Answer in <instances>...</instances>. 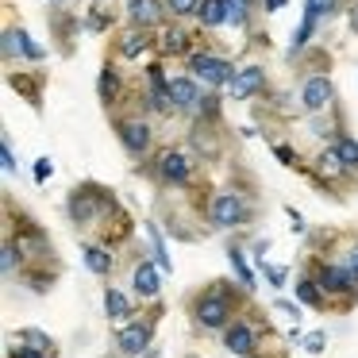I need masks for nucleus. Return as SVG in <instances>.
I'll return each mask as SVG.
<instances>
[{"instance_id":"nucleus-10","label":"nucleus","mask_w":358,"mask_h":358,"mask_svg":"<svg viewBox=\"0 0 358 358\" xmlns=\"http://www.w3.org/2000/svg\"><path fill=\"white\" fill-rule=\"evenodd\" d=\"M166 89H170L173 108H196V104H201V93H196V85L189 78H173Z\"/></svg>"},{"instance_id":"nucleus-16","label":"nucleus","mask_w":358,"mask_h":358,"mask_svg":"<svg viewBox=\"0 0 358 358\" xmlns=\"http://www.w3.org/2000/svg\"><path fill=\"white\" fill-rule=\"evenodd\" d=\"M104 312H108L112 320H124L127 312H131V304H127V296H124V293L108 289V293H104Z\"/></svg>"},{"instance_id":"nucleus-13","label":"nucleus","mask_w":358,"mask_h":358,"mask_svg":"<svg viewBox=\"0 0 358 358\" xmlns=\"http://www.w3.org/2000/svg\"><path fill=\"white\" fill-rule=\"evenodd\" d=\"M158 270L162 266H150V262H143V266H135V293L139 296H155L158 293Z\"/></svg>"},{"instance_id":"nucleus-32","label":"nucleus","mask_w":358,"mask_h":358,"mask_svg":"<svg viewBox=\"0 0 358 358\" xmlns=\"http://www.w3.org/2000/svg\"><path fill=\"white\" fill-rule=\"evenodd\" d=\"M20 50H24V55L31 58V62H39V58H43V50L31 43V35H27V31H20Z\"/></svg>"},{"instance_id":"nucleus-1","label":"nucleus","mask_w":358,"mask_h":358,"mask_svg":"<svg viewBox=\"0 0 358 358\" xmlns=\"http://www.w3.org/2000/svg\"><path fill=\"white\" fill-rule=\"evenodd\" d=\"M227 316H231V296H227L224 289H212V293L201 296V304H196V324L201 327L216 331V327L227 324Z\"/></svg>"},{"instance_id":"nucleus-35","label":"nucleus","mask_w":358,"mask_h":358,"mask_svg":"<svg viewBox=\"0 0 358 358\" xmlns=\"http://www.w3.org/2000/svg\"><path fill=\"white\" fill-rule=\"evenodd\" d=\"M0 158H4V170H16V155H12V147H8V139H0Z\"/></svg>"},{"instance_id":"nucleus-14","label":"nucleus","mask_w":358,"mask_h":358,"mask_svg":"<svg viewBox=\"0 0 358 358\" xmlns=\"http://www.w3.org/2000/svg\"><path fill=\"white\" fill-rule=\"evenodd\" d=\"M162 178L166 181H185L189 178V158L181 150H166L162 155Z\"/></svg>"},{"instance_id":"nucleus-41","label":"nucleus","mask_w":358,"mask_h":358,"mask_svg":"<svg viewBox=\"0 0 358 358\" xmlns=\"http://www.w3.org/2000/svg\"><path fill=\"white\" fill-rule=\"evenodd\" d=\"M273 155H278L281 162H293V150H289V147H278V150H273Z\"/></svg>"},{"instance_id":"nucleus-21","label":"nucleus","mask_w":358,"mask_h":358,"mask_svg":"<svg viewBox=\"0 0 358 358\" xmlns=\"http://www.w3.org/2000/svg\"><path fill=\"white\" fill-rule=\"evenodd\" d=\"M147 235H150V247H155V262L162 266V270H173L170 255H166V243H162V231H158V227L150 224V227H147Z\"/></svg>"},{"instance_id":"nucleus-25","label":"nucleus","mask_w":358,"mask_h":358,"mask_svg":"<svg viewBox=\"0 0 358 358\" xmlns=\"http://www.w3.org/2000/svg\"><path fill=\"white\" fill-rule=\"evenodd\" d=\"M320 170H324L327 178H339V173L347 170V162H343V158L335 155V147H331V150H327V155H320Z\"/></svg>"},{"instance_id":"nucleus-11","label":"nucleus","mask_w":358,"mask_h":358,"mask_svg":"<svg viewBox=\"0 0 358 358\" xmlns=\"http://www.w3.org/2000/svg\"><path fill=\"white\" fill-rule=\"evenodd\" d=\"M127 16H131L135 27H155L162 20V8H158V0H131L127 4Z\"/></svg>"},{"instance_id":"nucleus-23","label":"nucleus","mask_w":358,"mask_h":358,"mask_svg":"<svg viewBox=\"0 0 358 358\" xmlns=\"http://www.w3.org/2000/svg\"><path fill=\"white\" fill-rule=\"evenodd\" d=\"M296 296H301L304 304H312V308H320V304H324V293H320V281H296Z\"/></svg>"},{"instance_id":"nucleus-38","label":"nucleus","mask_w":358,"mask_h":358,"mask_svg":"<svg viewBox=\"0 0 358 358\" xmlns=\"http://www.w3.org/2000/svg\"><path fill=\"white\" fill-rule=\"evenodd\" d=\"M12 358H47V355L35 350V347H20V350H12Z\"/></svg>"},{"instance_id":"nucleus-40","label":"nucleus","mask_w":358,"mask_h":358,"mask_svg":"<svg viewBox=\"0 0 358 358\" xmlns=\"http://www.w3.org/2000/svg\"><path fill=\"white\" fill-rule=\"evenodd\" d=\"M347 270H350V273H355V281H358V247H355V250H350V258H347Z\"/></svg>"},{"instance_id":"nucleus-44","label":"nucleus","mask_w":358,"mask_h":358,"mask_svg":"<svg viewBox=\"0 0 358 358\" xmlns=\"http://www.w3.org/2000/svg\"><path fill=\"white\" fill-rule=\"evenodd\" d=\"M55 4H62V0H55Z\"/></svg>"},{"instance_id":"nucleus-2","label":"nucleus","mask_w":358,"mask_h":358,"mask_svg":"<svg viewBox=\"0 0 358 358\" xmlns=\"http://www.w3.org/2000/svg\"><path fill=\"white\" fill-rule=\"evenodd\" d=\"M189 66H193V73L204 78L208 85H231V78L239 73L231 62H224V58H216V55H193Z\"/></svg>"},{"instance_id":"nucleus-3","label":"nucleus","mask_w":358,"mask_h":358,"mask_svg":"<svg viewBox=\"0 0 358 358\" xmlns=\"http://www.w3.org/2000/svg\"><path fill=\"white\" fill-rule=\"evenodd\" d=\"M266 85V73H262V66H243L239 73L231 78V101H247V96H255L258 89Z\"/></svg>"},{"instance_id":"nucleus-6","label":"nucleus","mask_w":358,"mask_h":358,"mask_svg":"<svg viewBox=\"0 0 358 358\" xmlns=\"http://www.w3.org/2000/svg\"><path fill=\"white\" fill-rule=\"evenodd\" d=\"M116 343H120V350L124 355H143L147 350V343H150V327L147 324H127V327H120V335H116Z\"/></svg>"},{"instance_id":"nucleus-31","label":"nucleus","mask_w":358,"mask_h":358,"mask_svg":"<svg viewBox=\"0 0 358 358\" xmlns=\"http://www.w3.org/2000/svg\"><path fill=\"white\" fill-rule=\"evenodd\" d=\"M20 255H24V250H20L16 243H4V273H12V270H16Z\"/></svg>"},{"instance_id":"nucleus-22","label":"nucleus","mask_w":358,"mask_h":358,"mask_svg":"<svg viewBox=\"0 0 358 358\" xmlns=\"http://www.w3.org/2000/svg\"><path fill=\"white\" fill-rule=\"evenodd\" d=\"M227 262H231V270L239 273V281L243 285H255V273H250V266H247V258H243V250H227Z\"/></svg>"},{"instance_id":"nucleus-12","label":"nucleus","mask_w":358,"mask_h":358,"mask_svg":"<svg viewBox=\"0 0 358 358\" xmlns=\"http://www.w3.org/2000/svg\"><path fill=\"white\" fill-rule=\"evenodd\" d=\"M96 208H101V204H96V196L93 193H73L70 196V216H73V224H89V220L96 216Z\"/></svg>"},{"instance_id":"nucleus-34","label":"nucleus","mask_w":358,"mask_h":358,"mask_svg":"<svg viewBox=\"0 0 358 358\" xmlns=\"http://www.w3.org/2000/svg\"><path fill=\"white\" fill-rule=\"evenodd\" d=\"M304 350H308V355H320V350H324V331H312L308 339H304Z\"/></svg>"},{"instance_id":"nucleus-43","label":"nucleus","mask_w":358,"mask_h":358,"mask_svg":"<svg viewBox=\"0 0 358 358\" xmlns=\"http://www.w3.org/2000/svg\"><path fill=\"white\" fill-rule=\"evenodd\" d=\"M266 4H270V12H278L281 4H285V0H266Z\"/></svg>"},{"instance_id":"nucleus-42","label":"nucleus","mask_w":358,"mask_h":358,"mask_svg":"<svg viewBox=\"0 0 358 358\" xmlns=\"http://www.w3.org/2000/svg\"><path fill=\"white\" fill-rule=\"evenodd\" d=\"M350 27H355V31H358V4H355V8H350Z\"/></svg>"},{"instance_id":"nucleus-7","label":"nucleus","mask_w":358,"mask_h":358,"mask_svg":"<svg viewBox=\"0 0 358 358\" xmlns=\"http://www.w3.org/2000/svg\"><path fill=\"white\" fill-rule=\"evenodd\" d=\"M301 101H304V108H308V112L327 108V101H331V81H327V78H308V81H304Z\"/></svg>"},{"instance_id":"nucleus-27","label":"nucleus","mask_w":358,"mask_h":358,"mask_svg":"<svg viewBox=\"0 0 358 358\" xmlns=\"http://www.w3.org/2000/svg\"><path fill=\"white\" fill-rule=\"evenodd\" d=\"M96 89H101V101L112 104V96H116V89H120V81H116V73H112V66H108V70H101V85H96Z\"/></svg>"},{"instance_id":"nucleus-24","label":"nucleus","mask_w":358,"mask_h":358,"mask_svg":"<svg viewBox=\"0 0 358 358\" xmlns=\"http://www.w3.org/2000/svg\"><path fill=\"white\" fill-rule=\"evenodd\" d=\"M335 155H339L347 166H358V139H350V135H343V139L335 143Z\"/></svg>"},{"instance_id":"nucleus-15","label":"nucleus","mask_w":358,"mask_h":358,"mask_svg":"<svg viewBox=\"0 0 358 358\" xmlns=\"http://www.w3.org/2000/svg\"><path fill=\"white\" fill-rule=\"evenodd\" d=\"M227 20V0H204L201 4V24L204 27H220Z\"/></svg>"},{"instance_id":"nucleus-36","label":"nucleus","mask_w":358,"mask_h":358,"mask_svg":"<svg viewBox=\"0 0 358 358\" xmlns=\"http://www.w3.org/2000/svg\"><path fill=\"white\" fill-rule=\"evenodd\" d=\"M196 108H201V116H216L220 101H216V96H201V104H196Z\"/></svg>"},{"instance_id":"nucleus-8","label":"nucleus","mask_w":358,"mask_h":358,"mask_svg":"<svg viewBox=\"0 0 358 358\" xmlns=\"http://www.w3.org/2000/svg\"><path fill=\"white\" fill-rule=\"evenodd\" d=\"M224 347L231 350V355L247 358L250 350H255V331H250V324H231L224 335Z\"/></svg>"},{"instance_id":"nucleus-9","label":"nucleus","mask_w":358,"mask_h":358,"mask_svg":"<svg viewBox=\"0 0 358 358\" xmlns=\"http://www.w3.org/2000/svg\"><path fill=\"white\" fill-rule=\"evenodd\" d=\"M350 285H355V273L343 270V266H324L320 270V289L324 293H347Z\"/></svg>"},{"instance_id":"nucleus-19","label":"nucleus","mask_w":358,"mask_h":358,"mask_svg":"<svg viewBox=\"0 0 358 358\" xmlns=\"http://www.w3.org/2000/svg\"><path fill=\"white\" fill-rule=\"evenodd\" d=\"M162 50H166V55H185V50H189V35L178 31V27H170V31L162 35Z\"/></svg>"},{"instance_id":"nucleus-39","label":"nucleus","mask_w":358,"mask_h":358,"mask_svg":"<svg viewBox=\"0 0 358 358\" xmlns=\"http://www.w3.org/2000/svg\"><path fill=\"white\" fill-rule=\"evenodd\" d=\"M278 312H285V316H293V320L301 316V312H296V304H293V301H278Z\"/></svg>"},{"instance_id":"nucleus-17","label":"nucleus","mask_w":358,"mask_h":358,"mask_svg":"<svg viewBox=\"0 0 358 358\" xmlns=\"http://www.w3.org/2000/svg\"><path fill=\"white\" fill-rule=\"evenodd\" d=\"M147 47H150V39H147V27H143V31H131L124 43H120V50H124V58H139Z\"/></svg>"},{"instance_id":"nucleus-26","label":"nucleus","mask_w":358,"mask_h":358,"mask_svg":"<svg viewBox=\"0 0 358 358\" xmlns=\"http://www.w3.org/2000/svg\"><path fill=\"white\" fill-rule=\"evenodd\" d=\"M312 27H316V16H312V12H304V24L296 27V35H293V55H296V50H301L304 43L312 39Z\"/></svg>"},{"instance_id":"nucleus-18","label":"nucleus","mask_w":358,"mask_h":358,"mask_svg":"<svg viewBox=\"0 0 358 358\" xmlns=\"http://www.w3.org/2000/svg\"><path fill=\"white\" fill-rule=\"evenodd\" d=\"M81 255H85V266H89V270H93V273H101V278H104V273L112 270V258L104 255L101 247H85V250H81Z\"/></svg>"},{"instance_id":"nucleus-37","label":"nucleus","mask_w":358,"mask_h":358,"mask_svg":"<svg viewBox=\"0 0 358 358\" xmlns=\"http://www.w3.org/2000/svg\"><path fill=\"white\" fill-rule=\"evenodd\" d=\"M50 170H55V166H50V158H39V162H35V181H47Z\"/></svg>"},{"instance_id":"nucleus-29","label":"nucleus","mask_w":358,"mask_h":358,"mask_svg":"<svg viewBox=\"0 0 358 358\" xmlns=\"http://www.w3.org/2000/svg\"><path fill=\"white\" fill-rule=\"evenodd\" d=\"M173 16H189V12H201V0H166Z\"/></svg>"},{"instance_id":"nucleus-30","label":"nucleus","mask_w":358,"mask_h":358,"mask_svg":"<svg viewBox=\"0 0 358 358\" xmlns=\"http://www.w3.org/2000/svg\"><path fill=\"white\" fill-rule=\"evenodd\" d=\"M335 4H339V0H308V8L304 12H312V16H331Z\"/></svg>"},{"instance_id":"nucleus-28","label":"nucleus","mask_w":358,"mask_h":358,"mask_svg":"<svg viewBox=\"0 0 358 358\" xmlns=\"http://www.w3.org/2000/svg\"><path fill=\"white\" fill-rule=\"evenodd\" d=\"M227 20L231 24H247V0H227Z\"/></svg>"},{"instance_id":"nucleus-4","label":"nucleus","mask_w":358,"mask_h":358,"mask_svg":"<svg viewBox=\"0 0 358 358\" xmlns=\"http://www.w3.org/2000/svg\"><path fill=\"white\" fill-rule=\"evenodd\" d=\"M212 220H216V227H235L243 220V201L235 193H220L212 201Z\"/></svg>"},{"instance_id":"nucleus-20","label":"nucleus","mask_w":358,"mask_h":358,"mask_svg":"<svg viewBox=\"0 0 358 358\" xmlns=\"http://www.w3.org/2000/svg\"><path fill=\"white\" fill-rule=\"evenodd\" d=\"M20 343H31V347H35V350H43L47 358L55 355V343H50L43 331H35V327H24V331H20Z\"/></svg>"},{"instance_id":"nucleus-5","label":"nucleus","mask_w":358,"mask_h":358,"mask_svg":"<svg viewBox=\"0 0 358 358\" xmlns=\"http://www.w3.org/2000/svg\"><path fill=\"white\" fill-rule=\"evenodd\" d=\"M120 139H124V147L139 158V155H147V147H150V127L143 124V120H127V124H120Z\"/></svg>"},{"instance_id":"nucleus-33","label":"nucleus","mask_w":358,"mask_h":358,"mask_svg":"<svg viewBox=\"0 0 358 358\" xmlns=\"http://www.w3.org/2000/svg\"><path fill=\"white\" fill-rule=\"evenodd\" d=\"M262 270H266V278H270V285H285V266H266V258H262Z\"/></svg>"}]
</instances>
